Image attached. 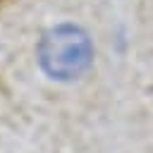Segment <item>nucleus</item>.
<instances>
[{"label":"nucleus","instance_id":"obj_1","mask_svg":"<svg viewBox=\"0 0 153 153\" xmlns=\"http://www.w3.org/2000/svg\"><path fill=\"white\" fill-rule=\"evenodd\" d=\"M38 67L55 81L79 79L93 62L91 36L72 22H60L43 31L36 45Z\"/></svg>","mask_w":153,"mask_h":153}]
</instances>
